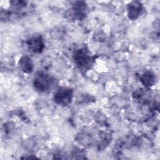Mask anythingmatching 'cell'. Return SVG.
Here are the masks:
<instances>
[{"label":"cell","mask_w":160,"mask_h":160,"mask_svg":"<svg viewBox=\"0 0 160 160\" xmlns=\"http://www.w3.org/2000/svg\"><path fill=\"white\" fill-rule=\"evenodd\" d=\"M19 69L24 73L29 74L33 71L34 64L30 56L28 54L22 55L18 61Z\"/></svg>","instance_id":"cell-8"},{"label":"cell","mask_w":160,"mask_h":160,"mask_svg":"<svg viewBox=\"0 0 160 160\" xmlns=\"http://www.w3.org/2000/svg\"><path fill=\"white\" fill-rule=\"evenodd\" d=\"M139 79L141 84L145 88L150 89L156 82V75L151 71H146L139 76Z\"/></svg>","instance_id":"cell-7"},{"label":"cell","mask_w":160,"mask_h":160,"mask_svg":"<svg viewBox=\"0 0 160 160\" xmlns=\"http://www.w3.org/2000/svg\"><path fill=\"white\" fill-rule=\"evenodd\" d=\"M84 154H83V152L82 151V150H81L80 149L74 150L72 153V156H74L73 158H75V159H84V158L82 156Z\"/></svg>","instance_id":"cell-11"},{"label":"cell","mask_w":160,"mask_h":160,"mask_svg":"<svg viewBox=\"0 0 160 160\" xmlns=\"http://www.w3.org/2000/svg\"><path fill=\"white\" fill-rule=\"evenodd\" d=\"M73 96L74 91L72 89L67 87H61L55 92L53 99L58 105L65 107L72 102Z\"/></svg>","instance_id":"cell-4"},{"label":"cell","mask_w":160,"mask_h":160,"mask_svg":"<svg viewBox=\"0 0 160 160\" xmlns=\"http://www.w3.org/2000/svg\"><path fill=\"white\" fill-rule=\"evenodd\" d=\"M89 12L88 6L85 1H76L72 6L65 12V18L69 21L83 20Z\"/></svg>","instance_id":"cell-3"},{"label":"cell","mask_w":160,"mask_h":160,"mask_svg":"<svg viewBox=\"0 0 160 160\" xmlns=\"http://www.w3.org/2000/svg\"><path fill=\"white\" fill-rule=\"evenodd\" d=\"M27 6V2L23 1H10V8L12 12L18 13L24 10Z\"/></svg>","instance_id":"cell-10"},{"label":"cell","mask_w":160,"mask_h":160,"mask_svg":"<svg viewBox=\"0 0 160 160\" xmlns=\"http://www.w3.org/2000/svg\"><path fill=\"white\" fill-rule=\"evenodd\" d=\"M142 9L143 5L140 1H131L127 6L128 17L131 20H136L142 14Z\"/></svg>","instance_id":"cell-6"},{"label":"cell","mask_w":160,"mask_h":160,"mask_svg":"<svg viewBox=\"0 0 160 160\" xmlns=\"http://www.w3.org/2000/svg\"><path fill=\"white\" fill-rule=\"evenodd\" d=\"M72 57L76 66L79 70L84 72L91 69L96 59L95 56L91 54L86 46L75 49Z\"/></svg>","instance_id":"cell-1"},{"label":"cell","mask_w":160,"mask_h":160,"mask_svg":"<svg viewBox=\"0 0 160 160\" xmlns=\"http://www.w3.org/2000/svg\"><path fill=\"white\" fill-rule=\"evenodd\" d=\"M56 84L54 78L43 72H38L33 78V87L39 93H46L51 91Z\"/></svg>","instance_id":"cell-2"},{"label":"cell","mask_w":160,"mask_h":160,"mask_svg":"<svg viewBox=\"0 0 160 160\" xmlns=\"http://www.w3.org/2000/svg\"><path fill=\"white\" fill-rule=\"evenodd\" d=\"M28 49L32 53H41L45 47V44L42 37L41 35L33 36L26 41Z\"/></svg>","instance_id":"cell-5"},{"label":"cell","mask_w":160,"mask_h":160,"mask_svg":"<svg viewBox=\"0 0 160 160\" xmlns=\"http://www.w3.org/2000/svg\"><path fill=\"white\" fill-rule=\"evenodd\" d=\"M149 89L139 88L136 90L132 94V98L134 100L141 104H145L150 98Z\"/></svg>","instance_id":"cell-9"}]
</instances>
